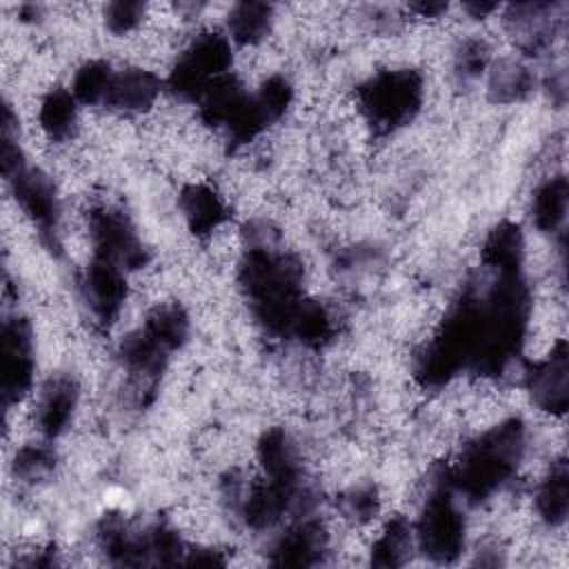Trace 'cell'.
Returning <instances> with one entry per match:
<instances>
[{
    "instance_id": "obj_1",
    "label": "cell",
    "mask_w": 569,
    "mask_h": 569,
    "mask_svg": "<svg viewBox=\"0 0 569 569\" xmlns=\"http://www.w3.org/2000/svg\"><path fill=\"white\" fill-rule=\"evenodd\" d=\"M418 540L427 556L442 562L456 558L465 549V520L445 489L427 498Z\"/></svg>"
},
{
    "instance_id": "obj_2",
    "label": "cell",
    "mask_w": 569,
    "mask_h": 569,
    "mask_svg": "<svg viewBox=\"0 0 569 569\" xmlns=\"http://www.w3.org/2000/svg\"><path fill=\"white\" fill-rule=\"evenodd\" d=\"M160 96V80L142 64H131L113 73L104 102L124 113H142L153 107Z\"/></svg>"
},
{
    "instance_id": "obj_3",
    "label": "cell",
    "mask_w": 569,
    "mask_h": 569,
    "mask_svg": "<svg viewBox=\"0 0 569 569\" xmlns=\"http://www.w3.org/2000/svg\"><path fill=\"white\" fill-rule=\"evenodd\" d=\"M76 402H78V389L71 378L49 380V385L42 389L36 402V413H33L36 427L49 438L60 436L73 416Z\"/></svg>"
},
{
    "instance_id": "obj_4",
    "label": "cell",
    "mask_w": 569,
    "mask_h": 569,
    "mask_svg": "<svg viewBox=\"0 0 569 569\" xmlns=\"http://www.w3.org/2000/svg\"><path fill=\"white\" fill-rule=\"evenodd\" d=\"M180 209L189 229L200 238L213 236L224 222L222 198L211 187H204V184L187 187L180 198Z\"/></svg>"
},
{
    "instance_id": "obj_5",
    "label": "cell",
    "mask_w": 569,
    "mask_h": 569,
    "mask_svg": "<svg viewBox=\"0 0 569 569\" xmlns=\"http://www.w3.org/2000/svg\"><path fill=\"white\" fill-rule=\"evenodd\" d=\"M38 124L42 133L53 142H62L64 138H69L78 124L73 93L58 87L49 89V93L40 100Z\"/></svg>"
},
{
    "instance_id": "obj_6",
    "label": "cell",
    "mask_w": 569,
    "mask_h": 569,
    "mask_svg": "<svg viewBox=\"0 0 569 569\" xmlns=\"http://www.w3.org/2000/svg\"><path fill=\"white\" fill-rule=\"evenodd\" d=\"M567 204V187L562 176L549 178L542 187L536 189L533 196V220L540 231H553L565 218Z\"/></svg>"
},
{
    "instance_id": "obj_7",
    "label": "cell",
    "mask_w": 569,
    "mask_h": 569,
    "mask_svg": "<svg viewBox=\"0 0 569 569\" xmlns=\"http://www.w3.org/2000/svg\"><path fill=\"white\" fill-rule=\"evenodd\" d=\"M269 22H271V7L256 4V2L236 4L229 16V27L233 38L247 47L258 44L267 36Z\"/></svg>"
},
{
    "instance_id": "obj_8",
    "label": "cell",
    "mask_w": 569,
    "mask_h": 569,
    "mask_svg": "<svg viewBox=\"0 0 569 569\" xmlns=\"http://www.w3.org/2000/svg\"><path fill=\"white\" fill-rule=\"evenodd\" d=\"M111 69L104 60H87L73 78V98L84 104H96L98 100L107 98L109 84H111Z\"/></svg>"
},
{
    "instance_id": "obj_9",
    "label": "cell",
    "mask_w": 569,
    "mask_h": 569,
    "mask_svg": "<svg viewBox=\"0 0 569 569\" xmlns=\"http://www.w3.org/2000/svg\"><path fill=\"white\" fill-rule=\"evenodd\" d=\"M142 16H144V4H138V2H113V4H107L104 9L107 29L113 36H124L133 31L142 22Z\"/></svg>"
}]
</instances>
